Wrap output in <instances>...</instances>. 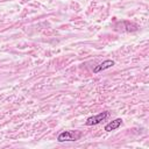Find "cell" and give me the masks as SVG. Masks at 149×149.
Masks as SVG:
<instances>
[{
    "instance_id": "4",
    "label": "cell",
    "mask_w": 149,
    "mask_h": 149,
    "mask_svg": "<svg viewBox=\"0 0 149 149\" xmlns=\"http://www.w3.org/2000/svg\"><path fill=\"white\" fill-rule=\"evenodd\" d=\"M122 125V120L121 119H115V120H113V121H111V122H108L106 126H105V130L106 132H112V130H115V129H118L120 126Z\"/></svg>"
},
{
    "instance_id": "1",
    "label": "cell",
    "mask_w": 149,
    "mask_h": 149,
    "mask_svg": "<svg viewBox=\"0 0 149 149\" xmlns=\"http://www.w3.org/2000/svg\"><path fill=\"white\" fill-rule=\"evenodd\" d=\"M81 137V133L77 130H64L57 136L58 142H72Z\"/></svg>"
},
{
    "instance_id": "3",
    "label": "cell",
    "mask_w": 149,
    "mask_h": 149,
    "mask_svg": "<svg viewBox=\"0 0 149 149\" xmlns=\"http://www.w3.org/2000/svg\"><path fill=\"white\" fill-rule=\"evenodd\" d=\"M114 64H115L114 61H112V59H106V61H104L102 63L98 64V65L93 69V73H99L100 71H104V70H106V69L112 68Z\"/></svg>"
},
{
    "instance_id": "2",
    "label": "cell",
    "mask_w": 149,
    "mask_h": 149,
    "mask_svg": "<svg viewBox=\"0 0 149 149\" xmlns=\"http://www.w3.org/2000/svg\"><path fill=\"white\" fill-rule=\"evenodd\" d=\"M108 115H109L108 112H101V113H99V114H97V115H92V116L87 118L85 123H86V126H94V125H98V123H100L101 121H104L106 118H108Z\"/></svg>"
}]
</instances>
